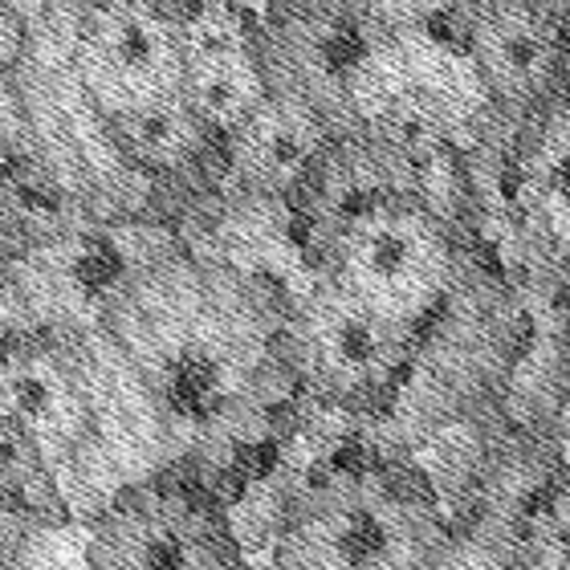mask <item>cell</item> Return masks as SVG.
<instances>
[{"label":"cell","instance_id":"cell-2","mask_svg":"<svg viewBox=\"0 0 570 570\" xmlns=\"http://www.w3.org/2000/svg\"><path fill=\"white\" fill-rule=\"evenodd\" d=\"M436 498L392 473H343L306 489L274 538V570H440Z\"/></svg>","mask_w":570,"mask_h":570},{"label":"cell","instance_id":"cell-1","mask_svg":"<svg viewBox=\"0 0 570 570\" xmlns=\"http://www.w3.org/2000/svg\"><path fill=\"white\" fill-rule=\"evenodd\" d=\"M102 331L171 428L240 440L262 424L285 367V314L249 277L196 262H159L110 289Z\"/></svg>","mask_w":570,"mask_h":570},{"label":"cell","instance_id":"cell-12","mask_svg":"<svg viewBox=\"0 0 570 570\" xmlns=\"http://www.w3.org/2000/svg\"><path fill=\"white\" fill-rule=\"evenodd\" d=\"M269 95V73L257 66L249 49L240 46H213L196 49L188 37V78L184 98L204 119L213 135H228L233 127L249 119Z\"/></svg>","mask_w":570,"mask_h":570},{"label":"cell","instance_id":"cell-7","mask_svg":"<svg viewBox=\"0 0 570 570\" xmlns=\"http://www.w3.org/2000/svg\"><path fill=\"white\" fill-rule=\"evenodd\" d=\"M469 61L489 98L530 107L559 82L567 29L550 0H481L469 12Z\"/></svg>","mask_w":570,"mask_h":570},{"label":"cell","instance_id":"cell-17","mask_svg":"<svg viewBox=\"0 0 570 570\" xmlns=\"http://www.w3.org/2000/svg\"><path fill=\"white\" fill-rule=\"evenodd\" d=\"M550 9H554V17H559L562 29L570 33V0H550Z\"/></svg>","mask_w":570,"mask_h":570},{"label":"cell","instance_id":"cell-10","mask_svg":"<svg viewBox=\"0 0 570 570\" xmlns=\"http://www.w3.org/2000/svg\"><path fill=\"white\" fill-rule=\"evenodd\" d=\"M513 200L530 237L550 257L570 262V102H550L525 131Z\"/></svg>","mask_w":570,"mask_h":570},{"label":"cell","instance_id":"cell-15","mask_svg":"<svg viewBox=\"0 0 570 570\" xmlns=\"http://www.w3.org/2000/svg\"><path fill=\"white\" fill-rule=\"evenodd\" d=\"M29 534H33V522L24 518L17 498L0 493V567L17 562V554H21V547L29 542Z\"/></svg>","mask_w":570,"mask_h":570},{"label":"cell","instance_id":"cell-9","mask_svg":"<svg viewBox=\"0 0 570 570\" xmlns=\"http://www.w3.org/2000/svg\"><path fill=\"white\" fill-rule=\"evenodd\" d=\"M331 127L318 102L294 90H269L249 119L225 135L228 171L253 196H285L326 151Z\"/></svg>","mask_w":570,"mask_h":570},{"label":"cell","instance_id":"cell-8","mask_svg":"<svg viewBox=\"0 0 570 570\" xmlns=\"http://www.w3.org/2000/svg\"><path fill=\"white\" fill-rule=\"evenodd\" d=\"M0 424L17 428L46 464H58L90 440L95 412L78 371L58 351L29 346L0 358Z\"/></svg>","mask_w":570,"mask_h":570},{"label":"cell","instance_id":"cell-4","mask_svg":"<svg viewBox=\"0 0 570 570\" xmlns=\"http://www.w3.org/2000/svg\"><path fill=\"white\" fill-rule=\"evenodd\" d=\"M420 334L400 331L326 277L285 309V367L302 392L343 412H371L400 392Z\"/></svg>","mask_w":570,"mask_h":570},{"label":"cell","instance_id":"cell-16","mask_svg":"<svg viewBox=\"0 0 570 570\" xmlns=\"http://www.w3.org/2000/svg\"><path fill=\"white\" fill-rule=\"evenodd\" d=\"M24 41H29V29H24V17L17 12L12 0H0V73H9L24 53Z\"/></svg>","mask_w":570,"mask_h":570},{"label":"cell","instance_id":"cell-14","mask_svg":"<svg viewBox=\"0 0 570 570\" xmlns=\"http://www.w3.org/2000/svg\"><path fill=\"white\" fill-rule=\"evenodd\" d=\"M367 9L371 21L387 24V29H412V24L436 21L440 12L456 9L461 0H358Z\"/></svg>","mask_w":570,"mask_h":570},{"label":"cell","instance_id":"cell-3","mask_svg":"<svg viewBox=\"0 0 570 570\" xmlns=\"http://www.w3.org/2000/svg\"><path fill=\"white\" fill-rule=\"evenodd\" d=\"M456 265V240L432 204L380 191L334 220L318 277L383 322L420 334L452 294Z\"/></svg>","mask_w":570,"mask_h":570},{"label":"cell","instance_id":"cell-6","mask_svg":"<svg viewBox=\"0 0 570 570\" xmlns=\"http://www.w3.org/2000/svg\"><path fill=\"white\" fill-rule=\"evenodd\" d=\"M78 78L102 119L184 95L188 33L151 0H102L82 24Z\"/></svg>","mask_w":570,"mask_h":570},{"label":"cell","instance_id":"cell-11","mask_svg":"<svg viewBox=\"0 0 570 570\" xmlns=\"http://www.w3.org/2000/svg\"><path fill=\"white\" fill-rule=\"evenodd\" d=\"M102 122H107L110 142L119 147L122 159L151 176H171V171L191 167L213 139V131L204 127V119L184 95L122 110Z\"/></svg>","mask_w":570,"mask_h":570},{"label":"cell","instance_id":"cell-18","mask_svg":"<svg viewBox=\"0 0 570 570\" xmlns=\"http://www.w3.org/2000/svg\"><path fill=\"white\" fill-rule=\"evenodd\" d=\"M567 404H570V351H567Z\"/></svg>","mask_w":570,"mask_h":570},{"label":"cell","instance_id":"cell-13","mask_svg":"<svg viewBox=\"0 0 570 570\" xmlns=\"http://www.w3.org/2000/svg\"><path fill=\"white\" fill-rule=\"evenodd\" d=\"M513 570H570V476L554 481L525 510Z\"/></svg>","mask_w":570,"mask_h":570},{"label":"cell","instance_id":"cell-5","mask_svg":"<svg viewBox=\"0 0 570 570\" xmlns=\"http://www.w3.org/2000/svg\"><path fill=\"white\" fill-rule=\"evenodd\" d=\"M86 570H245L237 534L184 485H135L98 513Z\"/></svg>","mask_w":570,"mask_h":570}]
</instances>
